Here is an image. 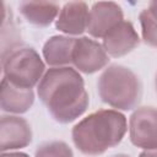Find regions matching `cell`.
Wrapping results in <instances>:
<instances>
[{"mask_svg": "<svg viewBox=\"0 0 157 157\" xmlns=\"http://www.w3.org/2000/svg\"><path fill=\"white\" fill-rule=\"evenodd\" d=\"M37 93L53 119L61 124L76 120L90 103L82 76L70 66L47 70L37 86Z\"/></svg>", "mask_w": 157, "mask_h": 157, "instance_id": "1", "label": "cell"}, {"mask_svg": "<svg viewBox=\"0 0 157 157\" xmlns=\"http://www.w3.org/2000/svg\"><path fill=\"white\" fill-rule=\"evenodd\" d=\"M128 130L126 118L115 109H99L80 120L71 131L76 148L87 156H98L120 144Z\"/></svg>", "mask_w": 157, "mask_h": 157, "instance_id": "2", "label": "cell"}, {"mask_svg": "<svg viewBox=\"0 0 157 157\" xmlns=\"http://www.w3.org/2000/svg\"><path fill=\"white\" fill-rule=\"evenodd\" d=\"M97 91L102 102L115 110H130L141 101L142 85L131 69L114 64L98 77Z\"/></svg>", "mask_w": 157, "mask_h": 157, "instance_id": "3", "label": "cell"}, {"mask_svg": "<svg viewBox=\"0 0 157 157\" xmlns=\"http://www.w3.org/2000/svg\"><path fill=\"white\" fill-rule=\"evenodd\" d=\"M2 74L16 86L33 88L45 74V65L32 47L20 44L2 54Z\"/></svg>", "mask_w": 157, "mask_h": 157, "instance_id": "4", "label": "cell"}, {"mask_svg": "<svg viewBox=\"0 0 157 157\" xmlns=\"http://www.w3.org/2000/svg\"><path fill=\"white\" fill-rule=\"evenodd\" d=\"M129 136L136 147L142 150L157 148V108H136L129 119Z\"/></svg>", "mask_w": 157, "mask_h": 157, "instance_id": "5", "label": "cell"}, {"mask_svg": "<svg viewBox=\"0 0 157 157\" xmlns=\"http://www.w3.org/2000/svg\"><path fill=\"white\" fill-rule=\"evenodd\" d=\"M108 63L109 55L101 43L88 37L75 38L71 64L78 72L94 74L104 69Z\"/></svg>", "mask_w": 157, "mask_h": 157, "instance_id": "6", "label": "cell"}, {"mask_svg": "<svg viewBox=\"0 0 157 157\" xmlns=\"http://www.w3.org/2000/svg\"><path fill=\"white\" fill-rule=\"evenodd\" d=\"M124 20L121 7L113 1L94 2L88 13L87 32L93 38H102Z\"/></svg>", "mask_w": 157, "mask_h": 157, "instance_id": "7", "label": "cell"}, {"mask_svg": "<svg viewBox=\"0 0 157 157\" xmlns=\"http://www.w3.org/2000/svg\"><path fill=\"white\" fill-rule=\"evenodd\" d=\"M32 141L31 125L18 115H2L0 121V150L2 152L26 147Z\"/></svg>", "mask_w": 157, "mask_h": 157, "instance_id": "8", "label": "cell"}, {"mask_svg": "<svg viewBox=\"0 0 157 157\" xmlns=\"http://www.w3.org/2000/svg\"><path fill=\"white\" fill-rule=\"evenodd\" d=\"M139 43L140 37L134 25L128 20H123L103 37L102 45L109 56L120 58L132 52Z\"/></svg>", "mask_w": 157, "mask_h": 157, "instance_id": "9", "label": "cell"}, {"mask_svg": "<svg viewBox=\"0 0 157 157\" xmlns=\"http://www.w3.org/2000/svg\"><path fill=\"white\" fill-rule=\"evenodd\" d=\"M88 13L90 9L86 2H66L55 20V27L58 31L67 36H80L87 31Z\"/></svg>", "mask_w": 157, "mask_h": 157, "instance_id": "10", "label": "cell"}, {"mask_svg": "<svg viewBox=\"0 0 157 157\" xmlns=\"http://www.w3.org/2000/svg\"><path fill=\"white\" fill-rule=\"evenodd\" d=\"M34 102L32 88H23L2 77L0 88V107L9 114H22L31 109Z\"/></svg>", "mask_w": 157, "mask_h": 157, "instance_id": "11", "label": "cell"}, {"mask_svg": "<svg viewBox=\"0 0 157 157\" xmlns=\"http://www.w3.org/2000/svg\"><path fill=\"white\" fill-rule=\"evenodd\" d=\"M75 38L70 36H53L43 45V58L52 67H63L72 63Z\"/></svg>", "mask_w": 157, "mask_h": 157, "instance_id": "12", "label": "cell"}, {"mask_svg": "<svg viewBox=\"0 0 157 157\" xmlns=\"http://www.w3.org/2000/svg\"><path fill=\"white\" fill-rule=\"evenodd\" d=\"M18 9L25 20L37 27L49 26L60 12L59 4L53 1H23Z\"/></svg>", "mask_w": 157, "mask_h": 157, "instance_id": "13", "label": "cell"}, {"mask_svg": "<svg viewBox=\"0 0 157 157\" xmlns=\"http://www.w3.org/2000/svg\"><path fill=\"white\" fill-rule=\"evenodd\" d=\"M139 20L144 42L150 47L157 48V17H155L146 7L140 12Z\"/></svg>", "mask_w": 157, "mask_h": 157, "instance_id": "14", "label": "cell"}, {"mask_svg": "<svg viewBox=\"0 0 157 157\" xmlns=\"http://www.w3.org/2000/svg\"><path fill=\"white\" fill-rule=\"evenodd\" d=\"M34 157H74V153L67 144L54 140L40 144L36 150Z\"/></svg>", "mask_w": 157, "mask_h": 157, "instance_id": "15", "label": "cell"}, {"mask_svg": "<svg viewBox=\"0 0 157 157\" xmlns=\"http://www.w3.org/2000/svg\"><path fill=\"white\" fill-rule=\"evenodd\" d=\"M139 157H157V148L155 150H144Z\"/></svg>", "mask_w": 157, "mask_h": 157, "instance_id": "16", "label": "cell"}, {"mask_svg": "<svg viewBox=\"0 0 157 157\" xmlns=\"http://www.w3.org/2000/svg\"><path fill=\"white\" fill-rule=\"evenodd\" d=\"M1 157H29V156L22 152H2Z\"/></svg>", "mask_w": 157, "mask_h": 157, "instance_id": "17", "label": "cell"}, {"mask_svg": "<svg viewBox=\"0 0 157 157\" xmlns=\"http://www.w3.org/2000/svg\"><path fill=\"white\" fill-rule=\"evenodd\" d=\"M147 9L151 11V13H152L155 17H157V1H151V2L148 4Z\"/></svg>", "mask_w": 157, "mask_h": 157, "instance_id": "18", "label": "cell"}, {"mask_svg": "<svg viewBox=\"0 0 157 157\" xmlns=\"http://www.w3.org/2000/svg\"><path fill=\"white\" fill-rule=\"evenodd\" d=\"M114 157H130V156H128V155H123V153H120V155H117V156H114Z\"/></svg>", "mask_w": 157, "mask_h": 157, "instance_id": "19", "label": "cell"}, {"mask_svg": "<svg viewBox=\"0 0 157 157\" xmlns=\"http://www.w3.org/2000/svg\"><path fill=\"white\" fill-rule=\"evenodd\" d=\"M155 87H156V91H157V74H156V77H155Z\"/></svg>", "mask_w": 157, "mask_h": 157, "instance_id": "20", "label": "cell"}]
</instances>
